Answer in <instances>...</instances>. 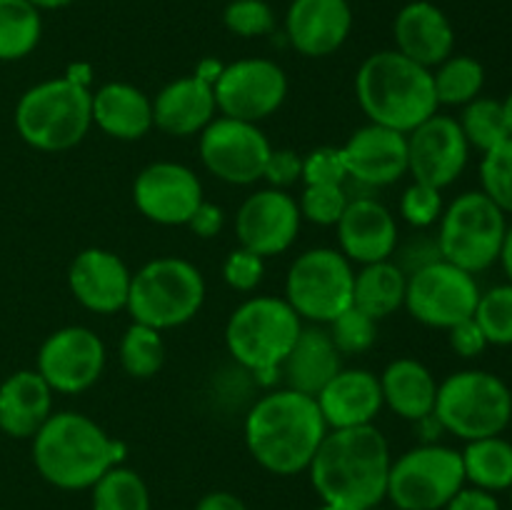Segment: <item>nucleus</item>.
<instances>
[{
    "instance_id": "10",
    "label": "nucleus",
    "mask_w": 512,
    "mask_h": 510,
    "mask_svg": "<svg viewBox=\"0 0 512 510\" xmlns=\"http://www.w3.org/2000/svg\"><path fill=\"white\" fill-rule=\"evenodd\" d=\"M465 485L460 450L443 443H423L390 463L385 500L395 510H443Z\"/></svg>"
},
{
    "instance_id": "54",
    "label": "nucleus",
    "mask_w": 512,
    "mask_h": 510,
    "mask_svg": "<svg viewBox=\"0 0 512 510\" xmlns=\"http://www.w3.org/2000/svg\"><path fill=\"white\" fill-rule=\"evenodd\" d=\"M315 510H338V508H333V505H325V503H320V508H315Z\"/></svg>"
},
{
    "instance_id": "46",
    "label": "nucleus",
    "mask_w": 512,
    "mask_h": 510,
    "mask_svg": "<svg viewBox=\"0 0 512 510\" xmlns=\"http://www.w3.org/2000/svg\"><path fill=\"white\" fill-rule=\"evenodd\" d=\"M263 180L270 188L288 190L290 185L303 180V158L290 148H273L265 163Z\"/></svg>"
},
{
    "instance_id": "44",
    "label": "nucleus",
    "mask_w": 512,
    "mask_h": 510,
    "mask_svg": "<svg viewBox=\"0 0 512 510\" xmlns=\"http://www.w3.org/2000/svg\"><path fill=\"white\" fill-rule=\"evenodd\" d=\"M265 275V258L255 255L253 250L238 245L230 250L223 263V280L235 293H253Z\"/></svg>"
},
{
    "instance_id": "29",
    "label": "nucleus",
    "mask_w": 512,
    "mask_h": 510,
    "mask_svg": "<svg viewBox=\"0 0 512 510\" xmlns=\"http://www.w3.org/2000/svg\"><path fill=\"white\" fill-rule=\"evenodd\" d=\"M378 378L380 390H383V403L398 418L418 423L435 410L438 380L430 373L428 365L420 363V360L395 358L393 363L385 365Z\"/></svg>"
},
{
    "instance_id": "17",
    "label": "nucleus",
    "mask_w": 512,
    "mask_h": 510,
    "mask_svg": "<svg viewBox=\"0 0 512 510\" xmlns=\"http://www.w3.org/2000/svg\"><path fill=\"white\" fill-rule=\"evenodd\" d=\"M470 145L453 115H430L408 133V173L418 183L445 190L465 173Z\"/></svg>"
},
{
    "instance_id": "45",
    "label": "nucleus",
    "mask_w": 512,
    "mask_h": 510,
    "mask_svg": "<svg viewBox=\"0 0 512 510\" xmlns=\"http://www.w3.org/2000/svg\"><path fill=\"white\" fill-rule=\"evenodd\" d=\"M348 178L345 160L340 148L320 145L303 158V183L305 185H343Z\"/></svg>"
},
{
    "instance_id": "51",
    "label": "nucleus",
    "mask_w": 512,
    "mask_h": 510,
    "mask_svg": "<svg viewBox=\"0 0 512 510\" xmlns=\"http://www.w3.org/2000/svg\"><path fill=\"white\" fill-rule=\"evenodd\" d=\"M500 265H503L505 275H508V283H512V228H508V233H505V243H503V250H500Z\"/></svg>"
},
{
    "instance_id": "27",
    "label": "nucleus",
    "mask_w": 512,
    "mask_h": 510,
    "mask_svg": "<svg viewBox=\"0 0 512 510\" xmlns=\"http://www.w3.org/2000/svg\"><path fill=\"white\" fill-rule=\"evenodd\" d=\"M53 415V390L38 370H15L0 383V433L30 440Z\"/></svg>"
},
{
    "instance_id": "36",
    "label": "nucleus",
    "mask_w": 512,
    "mask_h": 510,
    "mask_svg": "<svg viewBox=\"0 0 512 510\" xmlns=\"http://www.w3.org/2000/svg\"><path fill=\"white\" fill-rule=\"evenodd\" d=\"M120 368L135 380H148L160 373L165 363V343L160 330L133 323L123 333L118 348Z\"/></svg>"
},
{
    "instance_id": "52",
    "label": "nucleus",
    "mask_w": 512,
    "mask_h": 510,
    "mask_svg": "<svg viewBox=\"0 0 512 510\" xmlns=\"http://www.w3.org/2000/svg\"><path fill=\"white\" fill-rule=\"evenodd\" d=\"M30 3L35 5V8L43 13V10H60V8H68V5H73L75 0H30Z\"/></svg>"
},
{
    "instance_id": "6",
    "label": "nucleus",
    "mask_w": 512,
    "mask_h": 510,
    "mask_svg": "<svg viewBox=\"0 0 512 510\" xmlns=\"http://www.w3.org/2000/svg\"><path fill=\"white\" fill-rule=\"evenodd\" d=\"M90 88L65 78L33 85L15 103L13 123L20 140L40 153H63L75 148L93 125Z\"/></svg>"
},
{
    "instance_id": "30",
    "label": "nucleus",
    "mask_w": 512,
    "mask_h": 510,
    "mask_svg": "<svg viewBox=\"0 0 512 510\" xmlns=\"http://www.w3.org/2000/svg\"><path fill=\"white\" fill-rule=\"evenodd\" d=\"M405 288H408V275L393 260L363 265L355 273L353 305L373 320H383L403 308Z\"/></svg>"
},
{
    "instance_id": "1",
    "label": "nucleus",
    "mask_w": 512,
    "mask_h": 510,
    "mask_svg": "<svg viewBox=\"0 0 512 510\" xmlns=\"http://www.w3.org/2000/svg\"><path fill=\"white\" fill-rule=\"evenodd\" d=\"M390 463V445L375 425L328 430L308 475L320 503L338 510H370L388 493Z\"/></svg>"
},
{
    "instance_id": "49",
    "label": "nucleus",
    "mask_w": 512,
    "mask_h": 510,
    "mask_svg": "<svg viewBox=\"0 0 512 510\" xmlns=\"http://www.w3.org/2000/svg\"><path fill=\"white\" fill-rule=\"evenodd\" d=\"M443 510H503V505H500V500L493 493L465 485Z\"/></svg>"
},
{
    "instance_id": "56",
    "label": "nucleus",
    "mask_w": 512,
    "mask_h": 510,
    "mask_svg": "<svg viewBox=\"0 0 512 510\" xmlns=\"http://www.w3.org/2000/svg\"><path fill=\"white\" fill-rule=\"evenodd\" d=\"M370 510H385V508H380V505H378V508H370Z\"/></svg>"
},
{
    "instance_id": "8",
    "label": "nucleus",
    "mask_w": 512,
    "mask_h": 510,
    "mask_svg": "<svg viewBox=\"0 0 512 510\" xmlns=\"http://www.w3.org/2000/svg\"><path fill=\"white\" fill-rule=\"evenodd\" d=\"M433 415L445 433L465 443L503 435L512 423V390L488 370H458L438 383Z\"/></svg>"
},
{
    "instance_id": "15",
    "label": "nucleus",
    "mask_w": 512,
    "mask_h": 510,
    "mask_svg": "<svg viewBox=\"0 0 512 510\" xmlns=\"http://www.w3.org/2000/svg\"><path fill=\"white\" fill-rule=\"evenodd\" d=\"M105 343L85 325H65L43 340L35 370L53 393L78 395L93 388L105 370Z\"/></svg>"
},
{
    "instance_id": "42",
    "label": "nucleus",
    "mask_w": 512,
    "mask_h": 510,
    "mask_svg": "<svg viewBox=\"0 0 512 510\" xmlns=\"http://www.w3.org/2000/svg\"><path fill=\"white\" fill-rule=\"evenodd\" d=\"M443 190L433 188L413 180L410 188H405L403 198H400V215L405 223L415 230H430L443 215Z\"/></svg>"
},
{
    "instance_id": "32",
    "label": "nucleus",
    "mask_w": 512,
    "mask_h": 510,
    "mask_svg": "<svg viewBox=\"0 0 512 510\" xmlns=\"http://www.w3.org/2000/svg\"><path fill=\"white\" fill-rule=\"evenodd\" d=\"M43 18L30 0H0V60H23L38 48Z\"/></svg>"
},
{
    "instance_id": "34",
    "label": "nucleus",
    "mask_w": 512,
    "mask_h": 510,
    "mask_svg": "<svg viewBox=\"0 0 512 510\" xmlns=\"http://www.w3.org/2000/svg\"><path fill=\"white\" fill-rule=\"evenodd\" d=\"M93 510H150V490L143 475L125 465H113L90 488Z\"/></svg>"
},
{
    "instance_id": "35",
    "label": "nucleus",
    "mask_w": 512,
    "mask_h": 510,
    "mask_svg": "<svg viewBox=\"0 0 512 510\" xmlns=\"http://www.w3.org/2000/svg\"><path fill=\"white\" fill-rule=\"evenodd\" d=\"M458 125L463 130L465 140H468L470 150L475 148L483 155L498 148V145H503L510 138L503 100L485 98V95L475 98L473 103L463 105Z\"/></svg>"
},
{
    "instance_id": "13",
    "label": "nucleus",
    "mask_w": 512,
    "mask_h": 510,
    "mask_svg": "<svg viewBox=\"0 0 512 510\" xmlns=\"http://www.w3.org/2000/svg\"><path fill=\"white\" fill-rule=\"evenodd\" d=\"M213 93L220 115L258 125L285 103L288 75L275 60L243 58L220 70Z\"/></svg>"
},
{
    "instance_id": "7",
    "label": "nucleus",
    "mask_w": 512,
    "mask_h": 510,
    "mask_svg": "<svg viewBox=\"0 0 512 510\" xmlns=\"http://www.w3.org/2000/svg\"><path fill=\"white\" fill-rule=\"evenodd\" d=\"M205 303V278L190 260L178 255L153 258L133 273L125 310L133 323L173 330L190 323Z\"/></svg>"
},
{
    "instance_id": "38",
    "label": "nucleus",
    "mask_w": 512,
    "mask_h": 510,
    "mask_svg": "<svg viewBox=\"0 0 512 510\" xmlns=\"http://www.w3.org/2000/svg\"><path fill=\"white\" fill-rule=\"evenodd\" d=\"M328 333L340 355H360L373 348L378 340V320L350 305L338 318L330 320Z\"/></svg>"
},
{
    "instance_id": "19",
    "label": "nucleus",
    "mask_w": 512,
    "mask_h": 510,
    "mask_svg": "<svg viewBox=\"0 0 512 510\" xmlns=\"http://www.w3.org/2000/svg\"><path fill=\"white\" fill-rule=\"evenodd\" d=\"M348 178L363 188H385L408 175V135L368 123L355 130L340 148Z\"/></svg>"
},
{
    "instance_id": "33",
    "label": "nucleus",
    "mask_w": 512,
    "mask_h": 510,
    "mask_svg": "<svg viewBox=\"0 0 512 510\" xmlns=\"http://www.w3.org/2000/svg\"><path fill=\"white\" fill-rule=\"evenodd\" d=\"M433 85L438 105L463 108L483 95L485 65L473 55H450L433 68Z\"/></svg>"
},
{
    "instance_id": "50",
    "label": "nucleus",
    "mask_w": 512,
    "mask_h": 510,
    "mask_svg": "<svg viewBox=\"0 0 512 510\" xmlns=\"http://www.w3.org/2000/svg\"><path fill=\"white\" fill-rule=\"evenodd\" d=\"M195 510H248V505L228 490H213L198 500Z\"/></svg>"
},
{
    "instance_id": "48",
    "label": "nucleus",
    "mask_w": 512,
    "mask_h": 510,
    "mask_svg": "<svg viewBox=\"0 0 512 510\" xmlns=\"http://www.w3.org/2000/svg\"><path fill=\"white\" fill-rule=\"evenodd\" d=\"M188 228L203 240L215 238V235H220V230L225 228L223 208L215 203H208V200H203V203L198 205V210L193 213V218L188 220Z\"/></svg>"
},
{
    "instance_id": "28",
    "label": "nucleus",
    "mask_w": 512,
    "mask_h": 510,
    "mask_svg": "<svg viewBox=\"0 0 512 510\" xmlns=\"http://www.w3.org/2000/svg\"><path fill=\"white\" fill-rule=\"evenodd\" d=\"M93 125L115 140H140L153 130V98L130 83H105L90 95Z\"/></svg>"
},
{
    "instance_id": "40",
    "label": "nucleus",
    "mask_w": 512,
    "mask_h": 510,
    "mask_svg": "<svg viewBox=\"0 0 512 510\" xmlns=\"http://www.w3.org/2000/svg\"><path fill=\"white\" fill-rule=\"evenodd\" d=\"M350 198L345 185H305L298 198L300 218L315 225H338L340 215L348 208Z\"/></svg>"
},
{
    "instance_id": "37",
    "label": "nucleus",
    "mask_w": 512,
    "mask_h": 510,
    "mask_svg": "<svg viewBox=\"0 0 512 510\" xmlns=\"http://www.w3.org/2000/svg\"><path fill=\"white\" fill-rule=\"evenodd\" d=\"M473 318L488 338V345H512V283L495 285L480 293Z\"/></svg>"
},
{
    "instance_id": "9",
    "label": "nucleus",
    "mask_w": 512,
    "mask_h": 510,
    "mask_svg": "<svg viewBox=\"0 0 512 510\" xmlns=\"http://www.w3.org/2000/svg\"><path fill=\"white\" fill-rule=\"evenodd\" d=\"M508 228V215L483 190H468L443 210L435 235L443 260L478 275L500 260Z\"/></svg>"
},
{
    "instance_id": "31",
    "label": "nucleus",
    "mask_w": 512,
    "mask_h": 510,
    "mask_svg": "<svg viewBox=\"0 0 512 510\" xmlns=\"http://www.w3.org/2000/svg\"><path fill=\"white\" fill-rule=\"evenodd\" d=\"M463 470L465 483L485 493H503L512 485V443L503 435L465 443Z\"/></svg>"
},
{
    "instance_id": "2",
    "label": "nucleus",
    "mask_w": 512,
    "mask_h": 510,
    "mask_svg": "<svg viewBox=\"0 0 512 510\" xmlns=\"http://www.w3.org/2000/svg\"><path fill=\"white\" fill-rule=\"evenodd\" d=\"M243 435L260 468L288 478L310 468L328 425L313 395L280 388L255 400L245 415Z\"/></svg>"
},
{
    "instance_id": "39",
    "label": "nucleus",
    "mask_w": 512,
    "mask_h": 510,
    "mask_svg": "<svg viewBox=\"0 0 512 510\" xmlns=\"http://www.w3.org/2000/svg\"><path fill=\"white\" fill-rule=\"evenodd\" d=\"M480 185H483L480 190L505 215H512V138L483 155V160H480Z\"/></svg>"
},
{
    "instance_id": "5",
    "label": "nucleus",
    "mask_w": 512,
    "mask_h": 510,
    "mask_svg": "<svg viewBox=\"0 0 512 510\" xmlns=\"http://www.w3.org/2000/svg\"><path fill=\"white\" fill-rule=\"evenodd\" d=\"M303 330V320L285 298L255 295L240 303L225 323V348L235 363L270 385Z\"/></svg>"
},
{
    "instance_id": "25",
    "label": "nucleus",
    "mask_w": 512,
    "mask_h": 510,
    "mask_svg": "<svg viewBox=\"0 0 512 510\" xmlns=\"http://www.w3.org/2000/svg\"><path fill=\"white\" fill-rule=\"evenodd\" d=\"M218 113L213 83L195 75L163 85L153 98V128L170 138L200 135Z\"/></svg>"
},
{
    "instance_id": "16",
    "label": "nucleus",
    "mask_w": 512,
    "mask_h": 510,
    "mask_svg": "<svg viewBox=\"0 0 512 510\" xmlns=\"http://www.w3.org/2000/svg\"><path fill=\"white\" fill-rule=\"evenodd\" d=\"M203 200V183L183 163L155 160L135 175L133 203L150 223L188 225Z\"/></svg>"
},
{
    "instance_id": "20",
    "label": "nucleus",
    "mask_w": 512,
    "mask_h": 510,
    "mask_svg": "<svg viewBox=\"0 0 512 510\" xmlns=\"http://www.w3.org/2000/svg\"><path fill=\"white\" fill-rule=\"evenodd\" d=\"M128 263L118 253L105 248H85L68 268V288L85 310L98 315H113L125 310L130 295Z\"/></svg>"
},
{
    "instance_id": "24",
    "label": "nucleus",
    "mask_w": 512,
    "mask_h": 510,
    "mask_svg": "<svg viewBox=\"0 0 512 510\" xmlns=\"http://www.w3.org/2000/svg\"><path fill=\"white\" fill-rule=\"evenodd\" d=\"M315 400L328 430L373 425L385 405L380 378L365 368H340Z\"/></svg>"
},
{
    "instance_id": "55",
    "label": "nucleus",
    "mask_w": 512,
    "mask_h": 510,
    "mask_svg": "<svg viewBox=\"0 0 512 510\" xmlns=\"http://www.w3.org/2000/svg\"><path fill=\"white\" fill-rule=\"evenodd\" d=\"M508 493H510V505H512V485L508 488Z\"/></svg>"
},
{
    "instance_id": "18",
    "label": "nucleus",
    "mask_w": 512,
    "mask_h": 510,
    "mask_svg": "<svg viewBox=\"0 0 512 510\" xmlns=\"http://www.w3.org/2000/svg\"><path fill=\"white\" fill-rule=\"evenodd\" d=\"M298 200L288 190L265 188L248 195L235 213V235L243 248L260 258L280 255L298 240L300 233Z\"/></svg>"
},
{
    "instance_id": "43",
    "label": "nucleus",
    "mask_w": 512,
    "mask_h": 510,
    "mask_svg": "<svg viewBox=\"0 0 512 510\" xmlns=\"http://www.w3.org/2000/svg\"><path fill=\"white\" fill-rule=\"evenodd\" d=\"M390 260H393L405 275H413L418 273V270L428 268V265L438 263V260H443V255H440L438 235L428 233V230H415V233L410 235L408 240H403V243L398 240L395 253Z\"/></svg>"
},
{
    "instance_id": "47",
    "label": "nucleus",
    "mask_w": 512,
    "mask_h": 510,
    "mask_svg": "<svg viewBox=\"0 0 512 510\" xmlns=\"http://www.w3.org/2000/svg\"><path fill=\"white\" fill-rule=\"evenodd\" d=\"M448 343L450 348L465 360L478 358V355H483L485 348H488V338H485V333L480 330V325L475 323V318H468L463 320V323L453 325V328L448 330Z\"/></svg>"
},
{
    "instance_id": "41",
    "label": "nucleus",
    "mask_w": 512,
    "mask_h": 510,
    "mask_svg": "<svg viewBox=\"0 0 512 510\" xmlns=\"http://www.w3.org/2000/svg\"><path fill=\"white\" fill-rule=\"evenodd\" d=\"M223 23L240 38H263L275 30V13L265 0H230L223 10Z\"/></svg>"
},
{
    "instance_id": "4",
    "label": "nucleus",
    "mask_w": 512,
    "mask_h": 510,
    "mask_svg": "<svg viewBox=\"0 0 512 510\" xmlns=\"http://www.w3.org/2000/svg\"><path fill=\"white\" fill-rule=\"evenodd\" d=\"M355 98L370 123L408 135L438 113L433 70L413 63L398 50H378L360 63Z\"/></svg>"
},
{
    "instance_id": "14",
    "label": "nucleus",
    "mask_w": 512,
    "mask_h": 510,
    "mask_svg": "<svg viewBox=\"0 0 512 510\" xmlns=\"http://www.w3.org/2000/svg\"><path fill=\"white\" fill-rule=\"evenodd\" d=\"M270 150L273 145L258 125L225 115L210 120L198 140L200 163L228 185H253L263 180Z\"/></svg>"
},
{
    "instance_id": "53",
    "label": "nucleus",
    "mask_w": 512,
    "mask_h": 510,
    "mask_svg": "<svg viewBox=\"0 0 512 510\" xmlns=\"http://www.w3.org/2000/svg\"><path fill=\"white\" fill-rule=\"evenodd\" d=\"M503 110H505V120H508V130H510V138H512V90L505 95L503 100Z\"/></svg>"
},
{
    "instance_id": "12",
    "label": "nucleus",
    "mask_w": 512,
    "mask_h": 510,
    "mask_svg": "<svg viewBox=\"0 0 512 510\" xmlns=\"http://www.w3.org/2000/svg\"><path fill=\"white\" fill-rule=\"evenodd\" d=\"M478 300L480 285L475 275L448 260H438L408 275L405 308L428 328L450 330L453 325L473 318Z\"/></svg>"
},
{
    "instance_id": "3",
    "label": "nucleus",
    "mask_w": 512,
    "mask_h": 510,
    "mask_svg": "<svg viewBox=\"0 0 512 510\" xmlns=\"http://www.w3.org/2000/svg\"><path fill=\"white\" fill-rule=\"evenodd\" d=\"M30 440L35 470L58 490H90L123 458V445L75 410L53 413Z\"/></svg>"
},
{
    "instance_id": "11",
    "label": "nucleus",
    "mask_w": 512,
    "mask_h": 510,
    "mask_svg": "<svg viewBox=\"0 0 512 510\" xmlns=\"http://www.w3.org/2000/svg\"><path fill=\"white\" fill-rule=\"evenodd\" d=\"M353 263L338 248H310L290 263L285 300L313 325H328L353 305Z\"/></svg>"
},
{
    "instance_id": "22",
    "label": "nucleus",
    "mask_w": 512,
    "mask_h": 510,
    "mask_svg": "<svg viewBox=\"0 0 512 510\" xmlns=\"http://www.w3.org/2000/svg\"><path fill=\"white\" fill-rule=\"evenodd\" d=\"M335 228H338V250L350 263L358 265L390 260L400 240L395 215L373 195L350 198Z\"/></svg>"
},
{
    "instance_id": "21",
    "label": "nucleus",
    "mask_w": 512,
    "mask_h": 510,
    "mask_svg": "<svg viewBox=\"0 0 512 510\" xmlns=\"http://www.w3.org/2000/svg\"><path fill=\"white\" fill-rule=\"evenodd\" d=\"M353 30L350 0H293L285 13V35L303 58H328Z\"/></svg>"
},
{
    "instance_id": "26",
    "label": "nucleus",
    "mask_w": 512,
    "mask_h": 510,
    "mask_svg": "<svg viewBox=\"0 0 512 510\" xmlns=\"http://www.w3.org/2000/svg\"><path fill=\"white\" fill-rule=\"evenodd\" d=\"M343 368V355L335 348L325 325H303L288 358L280 365L285 388L318 395Z\"/></svg>"
},
{
    "instance_id": "23",
    "label": "nucleus",
    "mask_w": 512,
    "mask_h": 510,
    "mask_svg": "<svg viewBox=\"0 0 512 510\" xmlns=\"http://www.w3.org/2000/svg\"><path fill=\"white\" fill-rule=\"evenodd\" d=\"M395 50L413 63L433 70L455 50V28L433 0L403 5L393 20Z\"/></svg>"
}]
</instances>
